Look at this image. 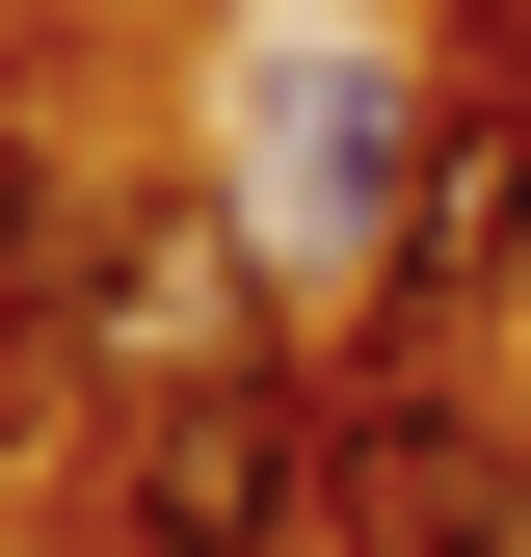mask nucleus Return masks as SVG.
I'll list each match as a JSON object with an SVG mask.
<instances>
[{"mask_svg":"<svg viewBox=\"0 0 531 557\" xmlns=\"http://www.w3.org/2000/svg\"><path fill=\"white\" fill-rule=\"evenodd\" d=\"M452 81H479V107H531V0H452Z\"/></svg>","mask_w":531,"mask_h":557,"instance_id":"obj_8","label":"nucleus"},{"mask_svg":"<svg viewBox=\"0 0 531 557\" xmlns=\"http://www.w3.org/2000/svg\"><path fill=\"white\" fill-rule=\"evenodd\" d=\"M81 398H186V372H239V345H293L266 319V239H239V186H160V213H107V265H81Z\"/></svg>","mask_w":531,"mask_h":557,"instance_id":"obj_2","label":"nucleus"},{"mask_svg":"<svg viewBox=\"0 0 531 557\" xmlns=\"http://www.w3.org/2000/svg\"><path fill=\"white\" fill-rule=\"evenodd\" d=\"M531 293V107L479 81H425V186H398V239H372V345H425L452 372V319Z\"/></svg>","mask_w":531,"mask_h":557,"instance_id":"obj_4","label":"nucleus"},{"mask_svg":"<svg viewBox=\"0 0 531 557\" xmlns=\"http://www.w3.org/2000/svg\"><path fill=\"white\" fill-rule=\"evenodd\" d=\"M398 186H425V81L293 53V81H266V186H239V239H266V265H372Z\"/></svg>","mask_w":531,"mask_h":557,"instance_id":"obj_5","label":"nucleus"},{"mask_svg":"<svg viewBox=\"0 0 531 557\" xmlns=\"http://www.w3.org/2000/svg\"><path fill=\"white\" fill-rule=\"evenodd\" d=\"M319 531H346V557H531V451L425 372V345H372V372H346V478H319Z\"/></svg>","mask_w":531,"mask_h":557,"instance_id":"obj_3","label":"nucleus"},{"mask_svg":"<svg viewBox=\"0 0 531 557\" xmlns=\"http://www.w3.org/2000/svg\"><path fill=\"white\" fill-rule=\"evenodd\" d=\"M81 265H107V186H81V133L0 81V319H81Z\"/></svg>","mask_w":531,"mask_h":557,"instance_id":"obj_6","label":"nucleus"},{"mask_svg":"<svg viewBox=\"0 0 531 557\" xmlns=\"http://www.w3.org/2000/svg\"><path fill=\"white\" fill-rule=\"evenodd\" d=\"M319 478H346V372L239 345V372H186V398H107L81 557H319Z\"/></svg>","mask_w":531,"mask_h":557,"instance_id":"obj_1","label":"nucleus"},{"mask_svg":"<svg viewBox=\"0 0 531 557\" xmlns=\"http://www.w3.org/2000/svg\"><path fill=\"white\" fill-rule=\"evenodd\" d=\"M53 398H81V345H53V319H0V478L53 451Z\"/></svg>","mask_w":531,"mask_h":557,"instance_id":"obj_7","label":"nucleus"}]
</instances>
